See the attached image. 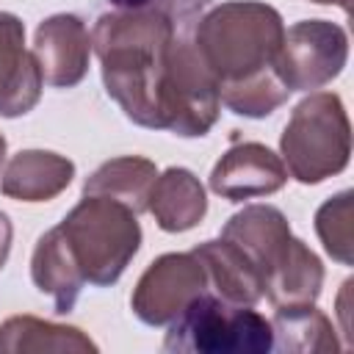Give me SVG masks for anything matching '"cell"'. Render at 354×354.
<instances>
[{"label":"cell","mask_w":354,"mask_h":354,"mask_svg":"<svg viewBox=\"0 0 354 354\" xmlns=\"http://www.w3.org/2000/svg\"><path fill=\"white\" fill-rule=\"evenodd\" d=\"M277 329L252 307L210 293L194 296L177 310L163 351L185 354H263L274 351Z\"/></svg>","instance_id":"obj_1"},{"label":"cell","mask_w":354,"mask_h":354,"mask_svg":"<svg viewBox=\"0 0 354 354\" xmlns=\"http://www.w3.org/2000/svg\"><path fill=\"white\" fill-rule=\"evenodd\" d=\"M0 80L6 94V116H19L39 100V66L22 50V25L11 14H3L0 25Z\"/></svg>","instance_id":"obj_2"},{"label":"cell","mask_w":354,"mask_h":354,"mask_svg":"<svg viewBox=\"0 0 354 354\" xmlns=\"http://www.w3.org/2000/svg\"><path fill=\"white\" fill-rule=\"evenodd\" d=\"M116 8H127V11H141V8H152L160 17H166L171 25L180 28H191V22L196 19V14H202V8L210 0H108Z\"/></svg>","instance_id":"obj_3"}]
</instances>
